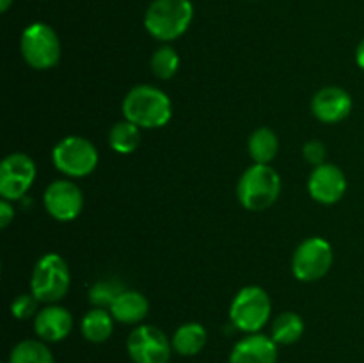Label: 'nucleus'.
<instances>
[{"instance_id":"obj_1","label":"nucleus","mask_w":364,"mask_h":363,"mask_svg":"<svg viewBox=\"0 0 364 363\" xmlns=\"http://www.w3.org/2000/svg\"><path fill=\"white\" fill-rule=\"evenodd\" d=\"M123 116L141 128H160L173 116V105L162 89L135 85L123 100Z\"/></svg>"},{"instance_id":"obj_18","label":"nucleus","mask_w":364,"mask_h":363,"mask_svg":"<svg viewBox=\"0 0 364 363\" xmlns=\"http://www.w3.org/2000/svg\"><path fill=\"white\" fill-rule=\"evenodd\" d=\"M114 317L103 308H95L91 312L85 313L82 319V335L85 340L92 342V344H102V342L109 340L110 335L114 331Z\"/></svg>"},{"instance_id":"obj_19","label":"nucleus","mask_w":364,"mask_h":363,"mask_svg":"<svg viewBox=\"0 0 364 363\" xmlns=\"http://www.w3.org/2000/svg\"><path fill=\"white\" fill-rule=\"evenodd\" d=\"M279 152V139L276 132L262 127L249 137V153L255 164H270Z\"/></svg>"},{"instance_id":"obj_15","label":"nucleus","mask_w":364,"mask_h":363,"mask_svg":"<svg viewBox=\"0 0 364 363\" xmlns=\"http://www.w3.org/2000/svg\"><path fill=\"white\" fill-rule=\"evenodd\" d=\"M73 327V317L66 308L50 305L39 310L34 320V330L45 342H60L70 335Z\"/></svg>"},{"instance_id":"obj_27","label":"nucleus","mask_w":364,"mask_h":363,"mask_svg":"<svg viewBox=\"0 0 364 363\" xmlns=\"http://www.w3.org/2000/svg\"><path fill=\"white\" fill-rule=\"evenodd\" d=\"M13 219H14L13 205H11L9 199L2 198V201H0V226L7 228Z\"/></svg>"},{"instance_id":"obj_14","label":"nucleus","mask_w":364,"mask_h":363,"mask_svg":"<svg viewBox=\"0 0 364 363\" xmlns=\"http://www.w3.org/2000/svg\"><path fill=\"white\" fill-rule=\"evenodd\" d=\"M277 345L265 335L252 333L242 338L230 354V363H276Z\"/></svg>"},{"instance_id":"obj_6","label":"nucleus","mask_w":364,"mask_h":363,"mask_svg":"<svg viewBox=\"0 0 364 363\" xmlns=\"http://www.w3.org/2000/svg\"><path fill=\"white\" fill-rule=\"evenodd\" d=\"M52 160L60 173L82 178L91 174L98 166V149L85 137L68 135L53 146Z\"/></svg>"},{"instance_id":"obj_7","label":"nucleus","mask_w":364,"mask_h":363,"mask_svg":"<svg viewBox=\"0 0 364 363\" xmlns=\"http://www.w3.org/2000/svg\"><path fill=\"white\" fill-rule=\"evenodd\" d=\"M270 295L262 287H245L235 295L230 308V319L235 327L245 333H258L270 319Z\"/></svg>"},{"instance_id":"obj_21","label":"nucleus","mask_w":364,"mask_h":363,"mask_svg":"<svg viewBox=\"0 0 364 363\" xmlns=\"http://www.w3.org/2000/svg\"><path fill=\"white\" fill-rule=\"evenodd\" d=\"M304 333V320L299 313L284 312L272 322V340L281 345H291Z\"/></svg>"},{"instance_id":"obj_23","label":"nucleus","mask_w":364,"mask_h":363,"mask_svg":"<svg viewBox=\"0 0 364 363\" xmlns=\"http://www.w3.org/2000/svg\"><path fill=\"white\" fill-rule=\"evenodd\" d=\"M180 68V57L173 46H160L151 56V71L162 80L173 78Z\"/></svg>"},{"instance_id":"obj_3","label":"nucleus","mask_w":364,"mask_h":363,"mask_svg":"<svg viewBox=\"0 0 364 363\" xmlns=\"http://www.w3.org/2000/svg\"><path fill=\"white\" fill-rule=\"evenodd\" d=\"M281 178L269 164H255L238 180V201L251 212H262L277 201Z\"/></svg>"},{"instance_id":"obj_20","label":"nucleus","mask_w":364,"mask_h":363,"mask_svg":"<svg viewBox=\"0 0 364 363\" xmlns=\"http://www.w3.org/2000/svg\"><path fill=\"white\" fill-rule=\"evenodd\" d=\"M109 144L114 152L123 155L134 153L141 144V127L128 120L117 121L109 132Z\"/></svg>"},{"instance_id":"obj_16","label":"nucleus","mask_w":364,"mask_h":363,"mask_svg":"<svg viewBox=\"0 0 364 363\" xmlns=\"http://www.w3.org/2000/svg\"><path fill=\"white\" fill-rule=\"evenodd\" d=\"M148 299L137 290H123L110 306V313L114 319L123 324L141 322L148 315Z\"/></svg>"},{"instance_id":"obj_4","label":"nucleus","mask_w":364,"mask_h":363,"mask_svg":"<svg viewBox=\"0 0 364 363\" xmlns=\"http://www.w3.org/2000/svg\"><path fill=\"white\" fill-rule=\"evenodd\" d=\"M71 285L70 267L66 260L57 253H48L41 256L32 270L31 292L39 302H53L66 298Z\"/></svg>"},{"instance_id":"obj_26","label":"nucleus","mask_w":364,"mask_h":363,"mask_svg":"<svg viewBox=\"0 0 364 363\" xmlns=\"http://www.w3.org/2000/svg\"><path fill=\"white\" fill-rule=\"evenodd\" d=\"M302 155H304V159L308 160L311 166L318 167V166H322V164H326L327 148L322 141H316V139H313V141H308L304 144V148H302Z\"/></svg>"},{"instance_id":"obj_17","label":"nucleus","mask_w":364,"mask_h":363,"mask_svg":"<svg viewBox=\"0 0 364 363\" xmlns=\"http://www.w3.org/2000/svg\"><path fill=\"white\" fill-rule=\"evenodd\" d=\"M208 335L198 322H187L176 330L173 337V349L181 356H194L206 345Z\"/></svg>"},{"instance_id":"obj_12","label":"nucleus","mask_w":364,"mask_h":363,"mask_svg":"<svg viewBox=\"0 0 364 363\" xmlns=\"http://www.w3.org/2000/svg\"><path fill=\"white\" fill-rule=\"evenodd\" d=\"M308 191L315 201L333 205L343 198L347 191V178L343 171L334 164H322L309 174Z\"/></svg>"},{"instance_id":"obj_24","label":"nucleus","mask_w":364,"mask_h":363,"mask_svg":"<svg viewBox=\"0 0 364 363\" xmlns=\"http://www.w3.org/2000/svg\"><path fill=\"white\" fill-rule=\"evenodd\" d=\"M123 285L117 283L116 280H102L96 281L92 285L91 292H89V301L96 306V308H105V306H112L117 295L123 292Z\"/></svg>"},{"instance_id":"obj_8","label":"nucleus","mask_w":364,"mask_h":363,"mask_svg":"<svg viewBox=\"0 0 364 363\" xmlns=\"http://www.w3.org/2000/svg\"><path fill=\"white\" fill-rule=\"evenodd\" d=\"M333 265V248L322 237H309L299 244L291 258V270L297 280L316 281L326 276Z\"/></svg>"},{"instance_id":"obj_25","label":"nucleus","mask_w":364,"mask_h":363,"mask_svg":"<svg viewBox=\"0 0 364 363\" xmlns=\"http://www.w3.org/2000/svg\"><path fill=\"white\" fill-rule=\"evenodd\" d=\"M38 298L32 292L31 294H21L11 305V313L20 320L31 319L32 315H38Z\"/></svg>"},{"instance_id":"obj_2","label":"nucleus","mask_w":364,"mask_h":363,"mask_svg":"<svg viewBox=\"0 0 364 363\" xmlns=\"http://www.w3.org/2000/svg\"><path fill=\"white\" fill-rule=\"evenodd\" d=\"M194 18L191 0H153L144 14V27L160 41H173L187 32Z\"/></svg>"},{"instance_id":"obj_28","label":"nucleus","mask_w":364,"mask_h":363,"mask_svg":"<svg viewBox=\"0 0 364 363\" xmlns=\"http://www.w3.org/2000/svg\"><path fill=\"white\" fill-rule=\"evenodd\" d=\"M355 60H358L359 68L364 70V39L358 45V50H355Z\"/></svg>"},{"instance_id":"obj_13","label":"nucleus","mask_w":364,"mask_h":363,"mask_svg":"<svg viewBox=\"0 0 364 363\" xmlns=\"http://www.w3.org/2000/svg\"><path fill=\"white\" fill-rule=\"evenodd\" d=\"M311 110L322 123H340L350 114L352 98L345 89L329 85L313 96Z\"/></svg>"},{"instance_id":"obj_29","label":"nucleus","mask_w":364,"mask_h":363,"mask_svg":"<svg viewBox=\"0 0 364 363\" xmlns=\"http://www.w3.org/2000/svg\"><path fill=\"white\" fill-rule=\"evenodd\" d=\"M11 4H13V0H0V11L6 13V11L11 7Z\"/></svg>"},{"instance_id":"obj_10","label":"nucleus","mask_w":364,"mask_h":363,"mask_svg":"<svg viewBox=\"0 0 364 363\" xmlns=\"http://www.w3.org/2000/svg\"><path fill=\"white\" fill-rule=\"evenodd\" d=\"M36 178V166L25 153H11L0 166V194L4 199L16 201L27 194Z\"/></svg>"},{"instance_id":"obj_5","label":"nucleus","mask_w":364,"mask_h":363,"mask_svg":"<svg viewBox=\"0 0 364 363\" xmlns=\"http://www.w3.org/2000/svg\"><path fill=\"white\" fill-rule=\"evenodd\" d=\"M20 50L25 63L34 70H50L60 60V41L50 25L32 23L23 31Z\"/></svg>"},{"instance_id":"obj_22","label":"nucleus","mask_w":364,"mask_h":363,"mask_svg":"<svg viewBox=\"0 0 364 363\" xmlns=\"http://www.w3.org/2000/svg\"><path fill=\"white\" fill-rule=\"evenodd\" d=\"M9 363H53V354L43 342L23 340L14 345Z\"/></svg>"},{"instance_id":"obj_9","label":"nucleus","mask_w":364,"mask_h":363,"mask_svg":"<svg viewBox=\"0 0 364 363\" xmlns=\"http://www.w3.org/2000/svg\"><path fill=\"white\" fill-rule=\"evenodd\" d=\"M128 354L135 363H169L171 342L162 330L155 326H139L127 342Z\"/></svg>"},{"instance_id":"obj_11","label":"nucleus","mask_w":364,"mask_h":363,"mask_svg":"<svg viewBox=\"0 0 364 363\" xmlns=\"http://www.w3.org/2000/svg\"><path fill=\"white\" fill-rule=\"evenodd\" d=\"M43 201L46 212L57 221H73L84 209V194L80 187L70 180L52 182L46 187Z\"/></svg>"}]
</instances>
